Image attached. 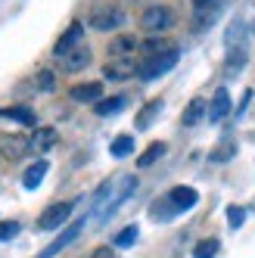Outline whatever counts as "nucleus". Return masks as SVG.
<instances>
[{"instance_id":"1","label":"nucleus","mask_w":255,"mask_h":258,"mask_svg":"<svg viewBox=\"0 0 255 258\" xmlns=\"http://www.w3.org/2000/svg\"><path fill=\"white\" fill-rule=\"evenodd\" d=\"M177 59H180V50L174 47V50H168V53H159V56L143 59L140 69H137V75H140L143 81H156V78L165 75V72H171V69L177 66Z\"/></svg>"},{"instance_id":"2","label":"nucleus","mask_w":255,"mask_h":258,"mask_svg":"<svg viewBox=\"0 0 255 258\" xmlns=\"http://www.w3.org/2000/svg\"><path fill=\"white\" fill-rule=\"evenodd\" d=\"M174 25V10L165 7V4H153L143 10L140 16V28L143 31H150V34H159V31H168Z\"/></svg>"},{"instance_id":"3","label":"nucleus","mask_w":255,"mask_h":258,"mask_svg":"<svg viewBox=\"0 0 255 258\" xmlns=\"http://www.w3.org/2000/svg\"><path fill=\"white\" fill-rule=\"evenodd\" d=\"M90 28H97V31H115L124 25V13L118 7H97L94 13H90Z\"/></svg>"},{"instance_id":"4","label":"nucleus","mask_w":255,"mask_h":258,"mask_svg":"<svg viewBox=\"0 0 255 258\" xmlns=\"http://www.w3.org/2000/svg\"><path fill=\"white\" fill-rule=\"evenodd\" d=\"M72 209H75V202H53V206H47L41 212L38 227L41 230H56V227H62L66 221H69V215H72Z\"/></svg>"},{"instance_id":"5","label":"nucleus","mask_w":255,"mask_h":258,"mask_svg":"<svg viewBox=\"0 0 255 258\" xmlns=\"http://www.w3.org/2000/svg\"><path fill=\"white\" fill-rule=\"evenodd\" d=\"M224 4H227V0H193V22H196V28L212 25Z\"/></svg>"},{"instance_id":"6","label":"nucleus","mask_w":255,"mask_h":258,"mask_svg":"<svg viewBox=\"0 0 255 258\" xmlns=\"http://www.w3.org/2000/svg\"><path fill=\"white\" fill-rule=\"evenodd\" d=\"M25 153H31V140L28 137H19V134H7L0 140V156L10 159V162H19Z\"/></svg>"},{"instance_id":"7","label":"nucleus","mask_w":255,"mask_h":258,"mask_svg":"<svg viewBox=\"0 0 255 258\" xmlns=\"http://www.w3.org/2000/svg\"><path fill=\"white\" fill-rule=\"evenodd\" d=\"M81 227H84V221H72V224H69V227H66V230H62L56 239H53V243H50V246H47V249H44L38 258H53V255H59V252H62L69 243H75V239H78Z\"/></svg>"},{"instance_id":"8","label":"nucleus","mask_w":255,"mask_h":258,"mask_svg":"<svg viewBox=\"0 0 255 258\" xmlns=\"http://www.w3.org/2000/svg\"><path fill=\"white\" fill-rule=\"evenodd\" d=\"M78 44H84V25L81 22H72L69 25V31L66 34H59V41H56V47H53V56H66L69 50H75Z\"/></svg>"},{"instance_id":"9","label":"nucleus","mask_w":255,"mask_h":258,"mask_svg":"<svg viewBox=\"0 0 255 258\" xmlns=\"http://www.w3.org/2000/svg\"><path fill=\"white\" fill-rule=\"evenodd\" d=\"M134 59H109L106 66H103V78L106 81H128L134 75Z\"/></svg>"},{"instance_id":"10","label":"nucleus","mask_w":255,"mask_h":258,"mask_svg":"<svg viewBox=\"0 0 255 258\" xmlns=\"http://www.w3.org/2000/svg\"><path fill=\"white\" fill-rule=\"evenodd\" d=\"M69 97L75 100V103H100L103 100V84L100 81H87V84H75L69 90Z\"/></svg>"},{"instance_id":"11","label":"nucleus","mask_w":255,"mask_h":258,"mask_svg":"<svg viewBox=\"0 0 255 258\" xmlns=\"http://www.w3.org/2000/svg\"><path fill=\"white\" fill-rule=\"evenodd\" d=\"M227 115H230V94H227V87H218L209 103V121H224Z\"/></svg>"},{"instance_id":"12","label":"nucleus","mask_w":255,"mask_h":258,"mask_svg":"<svg viewBox=\"0 0 255 258\" xmlns=\"http://www.w3.org/2000/svg\"><path fill=\"white\" fill-rule=\"evenodd\" d=\"M168 202L174 206V212H187V209H193L199 202V193L193 187H171L168 190Z\"/></svg>"},{"instance_id":"13","label":"nucleus","mask_w":255,"mask_h":258,"mask_svg":"<svg viewBox=\"0 0 255 258\" xmlns=\"http://www.w3.org/2000/svg\"><path fill=\"white\" fill-rule=\"evenodd\" d=\"M59 62H62L66 72H81V69H87L90 66V47L87 44H78L75 50H69Z\"/></svg>"},{"instance_id":"14","label":"nucleus","mask_w":255,"mask_h":258,"mask_svg":"<svg viewBox=\"0 0 255 258\" xmlns=\"http://www.w3.org/2000/svg\"><path fill=\"white\" fill-rule=\"evenodd\" d=\"M134 47H137L134 34H118L115 41H109V56H112V59H131Z\"/></svg>"},{"instance_id":"15","label":"nucleus","mask_w":255,"mask_h":258,"mask_svg":"<svg viewBox=\"0 0 255 258\" xmlns=\"http://www.w3.org/2000/svg\"><path fill=\"white\" fill-rule=\"evenodd\" d=\"M28 140H31V150L47 153V150H53V146L59 143V134H56V127H38Z\"/></svg>"},{"instance_id":"16","label":"nucleus","mask_w":255,"mask_h":258,"mask_svg":"<svg viewBox=\"0 0 255 258\" xmlns=\"http://www.w3.org/2000/svg\"><path fill=\"white\" fill-rule=\"evenodd\" d=\"M209 112V106H206V100H190V106L184 109V115H180V124H184V127H193V124H199V121H203V115Z\"/></svg>"},{"instance_id":"17","label":"nucleus","mask_w":255,"mask_h":258,"mask_svg":"<svg viewBox=\"0 0 255 258\" xmlns=\"http://www.w3.org/2000/svg\"><path fill=\"white\" fill-rule=\"evenodd\" d=\"M0 115L10 118V121H19V124H25V127H34V121H38L28 106H10V109H0Z\"/></svg>"},{"instance_id":"18","label":"nucleus","mask_w":255,"mask_h":258,"mask_svg":"<svg viewBox=\"0 0 255 258\" xmlns=\"http://www.w3.org/2000/svg\"><path fill=\"white\" fill-rule=\"evenodd\" d=\"M50 171V165L41 159V162H34L31 168L25 171V177H22V183H25V190H38L41 187V180H44V174Z\"/></svg>"},{"instance_id":"19","label":"nucleus","mask_w":255,"mask_h":258,"mask_svg":"<svg viewBox=\"0 0 255 258\" xmlns=\"http://www.w3.org/2000/svg\"><path fill=\"white\" fill-rule=\"evenodd\" d=\"M165 150H168V146H165V143H162V140H156V143H150V146H147V150H143V153H140V159H137V168H150V165H153V162H159L162 156H165Z\"/></svg>"},{"instance_id":"20","label":"nucleus","mask_w":255,"mask_h":258,"mask_svg":"<svg viewBox=\"0 0 255 258\" xmlns=\"http://www.w3.org/2000/svg\"><path fill=\"white\" fill-rule=\"evenodd\" d=\"M124 106H128V97L118 94V97H106V100H100V103L94 106V112H97V115H115V112H121Z\"/></svg>"},{"instance_id":"21","label":"nucleus","mask_w":255,"mask_h":258,"mask_svg":"<svg viewBox=\"0 0 255 258\" xmlns=\"http://www.w3.org/2000/svg\"><path fill=\"white\" fill-rule=\"evenodd\" d=\"M134 187H137V177H124V180H121V190H118V193L112 196V202H109V206L103 209V215H112V212L121 206V202L131 196V190H134Z\"/></svg>"},{"instance_id":"22","label":"nucleus","mask_w":255,"mask_h":258,"mask_svg":"<svg viewBox=\"0 0 255 258\" xmlns=\"http://www.w3.org/2000/svg\"><path fill=\"white\" fill-rule=\"evenodd\" d=\"M162 112V100H153V103H147V106H143L140 109V112H137V127H140V131H147V127L153 124V118Z\"/></svg>"},{"instance_id":"23","label":"nucleus","mask_w":255,"mask_h":258,"mask_svg":"<svg viewBox=\"0 0 255 258\" xmlns=\"http://www.w3.org/2000/svg\"><path fill=\"white\" fill-rule=\"evenodd\" d=\"M109 153H112L115 159L131 156V153H134V137H131V134H118V137L112 140V146H109Z\"/></svg>"},{"instance_id":"24","label":"nucleus","mask_w":255,"mask_h":258,"mask_svg":"<svg viewBox=\"0 0 255 258\" xmlns=\"http://www.w3.org/2000/svg\"><path fill=\"white\" fill-rule=\"evenodd\" d=\"M150 215H153L156 221H168V218H174L177 212H174V206L168 202V196H162V199H156L153 206H150Z\"/></svg>"},{"instance_id":"25","label":"nucleus","mask_w":255,"mask_h":258,"mask_svg":"<svg viewBox=\"0 0 255 258\" xmlns=\"http://www.w3.org/2000/svg\"><path fill=\"white\" fill-rule=\"evenodd\" d=\"M140 47H143V53H147V59H150V56H159V53L174 50V44H171V41H162V38H153V41L140 44Z\"/></svg>"},{"instance_id":"26","label":"nucleus","mask_w":255,"mask_h":258,"mask_svg":"<svg viewBox=\"0 0 255 258\" xmlns=\"http://www.w3.org/2000/svg\"><path fill=\"white\" fill-rule=\"evenodd\" d=\"M215 252H218V239H203L193 249V258H215Z\"/></svg>"},{"instance_id":"27","label":"nucleus","mask_w":255,"mask_h":258,"mask_svg":"<svg viewBox=\"0 0 255 258\" xmlns=\"http://www.w3.org/2000/svg\"><path fill=\"white\" fill-rule=\"evenodd\" d=\"M243 221H246V209H240V206H227V224H230V230L243 227Z\"/></svg>"},{"instance_id":"28","label":"nucleus","mask_w":255,"mask_h":258,"mask_svg":"<svg viewBox=\"0 0 255 258\" xmlns=\"http://www.w3.org/2000/svg\"><path fill=\"white\" fill-rule=\"evenodd\" d=\"M19 233V221H0V243H7Z\"/></svg>"},{"instance_id":"29","label":"nucleus","mask_w":255,"mask_h":258,"mask_svg":"<svg viewBox=\"0 0 255 258\" xmlns=\"http://www.w3.org/2000/svg\"><path fill=\"white\" fill-rule=\"evenodd\" d=\"M134 239H137V227L131 224V227H124V230H121V233L115 236V246H121V249H124V246H131Z\"/></svg>"},{"instance_id":"30","label":"nucleus","mask_w":255,"mask_h":258,"mask_svg":"<svg viewBox=\"0 0 255 258\" xmlns=\"http://www.w3.org/2000/svg\"><path fill=\"white\" fill-rule=\"evenodd\" d=\"M38 87H41V90H53V87H56V78H53L50 69H41V72H38Z\"/></svg>"},{"instance_id":"31","label":"nucleus","mask_w":255,"mask_h":258,"mask_svg":"<svg viewBox=\"0 0 255 258\" xmlns=\"http://www.w3.org/2000/svg\"><path fill=\"white\" fill-rule=\"evenodd\" d=\"M233 153H236V146H233V143H224V146H221L218 153H212V162H227Z\"/></svg>"},{"instance_id":"32","label":"nucleus","mask_w":255,"mask_h":258,"mask_svg":"<svg viewBox=\"0 0 255 258\" xmlns=\"http://www.w3.org/2000/svg\"><path fill=\"white\" fill-rule=\"evenodd\" d=\"M90 258H115V252L109 249V246H100V249H94V255Z\"/></svg>"}]
</instances>
